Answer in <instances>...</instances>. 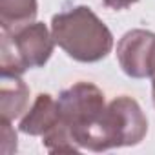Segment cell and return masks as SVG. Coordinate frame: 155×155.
Listing matches in <instances>:
<instances>
[{
	"instance_id": "7a4b0ae2",
	"label": "cell",
	"mask_w": 155,
	"mask_h": 155,
	"mask_svg": "<svg viewBox=\"0 0 155 155\" xmlns=\"http://www.w3.org/2000/svg\"><path fill=\"white\" fill-rule=\"evenodd\" d=\"M55 38L44 22H31L15 31H0V75H24L51 58Z\"/></svg>"
},
{
	"instance_id": "6da1fadb",
	"label": "cell",
	"mask_w": 155,
	"mask_h": 155,
	"mask_svg": "<svg viewBox=\"0 0 155 155\" xmlns=\"http://www.w3.org/2000/svg\"><path fill=\"white\" fill-rule=\"evenodd\" d=\"M55 44L73 60L93 64L113 49V33L88 6H75L51 18Z\"/></svg>"
},
{
	"instance_id": "8992f818",
	"label": "cell",
	"mask_w": 155,
	"mask_h": 155,
	"mask_svg": "<svg viewBox=\"0 0 155 155\" xmlns=\"http://www.w3.org/2000/svg\"><path fill=\"white\" fill-rule=\"evenodd\" d=\"M58 122H60V111L57 99H53L49 93H38L31 108L20 119L18 130L31 137H42Z\"/></svg>"
},
{
	"instance_id": "52a82bcc",
	"label": "cell",
	"mask_w": 155,
	"mask_h": 155,
	"mask_svg": "<svg viewBox=\"0 0 155 155\" xmlns=\"http://www.w3.org/2000/svg\"><path fill=\"white\" fill-rule=\"evenodd\" d=\"M29 88L22 81V75H2L0 77V115L6 120L18 119L28 111Z\"/></svg>"
},
{
	"instance_id": "ba28073f",
	"label": "cell",
	"mask_w": 155,
	"mask_h": 155,
	"mask_svg": "<svg viewBox=\"0 0 155 155\" xmlns=\"http://www.w3.org/2000/svg\"><path fill=\"white\" fill-rule=\"evenodd\" d=\"M38 13L37 0H0V31H15L35 22Z\"/></svg>"
},
{
	"instance_id": "3957f363",
	"label": "cell",
	"mask_w": 155,
	"mask_h": 155,
	"mask_svg": "<svg viewBox=\"0 0 155 155\" xmlns=\"http://www.w3.org/2000/svg\"><path fill=\"white\" fill-rule=\"evenodd\" d=\"M58 111L62 122H66L79 144L81 137L101 122L108 108L104 93L93 82H75L73 86L58 93Z\"/></svg>"
},
{
	"instance_id": "5b68a950",
	"label": "cell",
	"mask_w": 155,
	"mask_h": 155,
	"mask_svg": "<svg viewBox=\"0 0 155 155\" xmlns=\"http://www.w3.org/2000/svg\"><path fill=\"white\" fill-rule=\"evenodd\" d=\"M117 60L130 79H151L155 68V33L130 29L117 42Z\"/></svg>"
},
{
	"instance_id": "7c38bea8",
	"label": "cell",
	"mask_w": 155,
	"mask_h": 155,
	"mask_svg": "<svg viewBox=\"0 0 155 155\" xmlns=\"http://www.w3.org/2000/svg\"><path fill=\"white\" fill-rule=\"evenodd\" d=\"M151 101H153V108H155V68L151 73Z\"/></svg>"
},
{
	"instance_id": "8fae6325",
	"label": "cell",
	"mask_w": 155,
	"mask_h": 155,
	"mask_svg": "<svg viewBox=\"0 0 155 155\" xmlns=\"http://www.w3.org/2000/svg\"><path fill=\"white\" fill-rule=\"evenodd\" d=\"M137 2H139V0H102V4L108 9H113V11H122L126 8H131Z\"/></svg>"
},
{
	"instance_id": "30bf717a",
	"label": "cell",
	"mask_w": 155,
	"mask_h": 155,
	"mask_svg": "<svg viewBox=\"0 0 155 155\" xmlns=\"http://www.w3.org/2000/svg\"><path fill=\"white\" fill-rule=\"evenodd\" d=\"M0 126H2V151L6 155H11L17 151V133L11 128V120L0 119Z\"/></svg>"
},
{
	"instance_id": "9c48e42d",
	"label": "cell",
	"mask_w": 155,
	"mask_h": 155,
	"mask_svg": "<svg viewBox=\"0 0 155 155\" xmlns=\"http://www.w3.org/2000/svg\"><path fill=\"white\" fill-rule=\"evenodd\" d=\"M42 146L49 153H79L82 150L77 144L69 126L62 122V119L57 126H53L48 133L42 135Z\"/></svg>"
},
{
	"instance_id": "277c9868",
	"label": "cell",
	"mask_w": 155,
	"mask_h": 155,
	"mask_svg": "<svg viewBox=\"0 0 155 155\" xmlns=\"http://www.w3.org/2000/svg\"><path fill=\"white\" fill-rule=\"evenodd\" d=\"M148 133V119L140 104L130 97H115L104 113L102 119V137L106 151L113 148L137 146L144 140Z\"/></svg>"
}]
</instances>
